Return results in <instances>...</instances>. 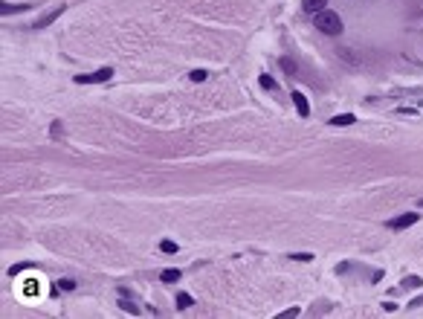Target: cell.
<instances>
[{"label":"cell","mask_w":423,"mask_h":319,"mask_svg":"<svg viewBox=\"0 0 423 319\" xmlns=\"http://www.w3.org/2000/svg\"><path fill=\"white\" fill-rule=\"evenodd\" d=\"M316 29L325 32V35H339L342 32V18L336 15V12H330V9H322V12H316Z\"/></svg>","instance_id":"obj_1"},{"label":"cell","mask_w":423,"mask_h":319,"mask_svg":"<svg viewBox=\"0 0 423 319\" xmlns=\"http://www.w3.org/2000/svg\"><path fill=\"white\" fill-rule=\"evenodd\" d=\"M107 79H113V67H101L96 73L75 76V84H101V81H107Z\"/></svg>","instance_id":"obj_2"},{"label":"cell","mask_w":423,"mask_h":319,"mask_svg":"<svg viewBox=\"0 0 423 319\" xmlns=\"http://www.w3.org/2000/svg\"><path fill=\"white\" fill-rule=\"evenodd\" d=\"M418 221H421V215H418V212H403V215H397V218L386 221V226H389V229H394V232H400V229H409V226H415Z\"/></svg>","instance_id":"obj_3"},{"label":"cell","mask_w":423,"mask_h":319,"mask_svg":"<svg viewBox=\"0 0 423 319\" xmlns=\"http://www.w3.org/2000/svg\"><path fill=\"white\" fill-rule=\"evenodd\" d=\"M61 12H64V6H55V9H50L47 15H41V18L35 21V24H32V29H44V27H50V24H52V21H55V18L61 15Z\"/></svg>","instance_id":"obj_4"},{"label":"cell","mask_w":423,"mask_h":319,"mask_svg":"<svg viewBox=\"0 0 423 319\" xmlns=\"http://www.w3.org/2000/svg\"><path fill=\"white\" fill-rule=\"evenodd\" d=\"M293 105H296V110H299V116H310V105H307V96L304 93L293 90Z\"/></svg>","instance_id":"obj_5"},{"label":"cell","mask_w":423,"mask_h":319,"mask_svg":"<svg viewBox=\"0 0 423 319\" xmlns=\"http://www.w3.org/2000/svg\"><path fill=\"white\" fill-rule=\"evenodd\" d=\"M26 9H29V3H3V6H0V12H3L6 18H9V15H21V12H26Z\"/></svg>","instance_id":"obj_6"},{"label":"cell","mask_w":423,"mask_h":319,"mask_svg":"<svg viewBox=\"0 0 423 319\" xmlns=\"http://www.w3.org/2000/svg\"><path fill=\"white\" fill-rule=\"evenodd\" d=\"M357 122V116L354 113H339V116H333L330 119V125H354Z\"/></svg>","instance_id":"obj_7"},{"label":"cell","mask_w":423,"mask_h":319,"mask_svg":"<svg viewBox=\"0 0 423 319\" xmlns=\"http://www.w3.org/2000/svg\"><path fill=\"white\" fill-rule=\"evenodd\" d=\"M174 302H177V308H180V311H189V308L195 305V299H192L189 293H177V299H174Z\"/></svg>","instance_id":"obj_8"},{"label":"cell","mask_w":423,"mask_h":319,"mask_svg":"<svg viewBox=\"0 0 423 319\" xmlns=\"http://www.w3.org/2000/svg\"><path fill=\"white\" fill-rule=\"evenodd\" d=\"M180 276H183L180 270H163V273H160V279H163L165 285H174V282H180Z\"/></svg>","instance_id":"obj_9"},{"label":"cell","mask_w":423,"mask_h":319,"mask_svg":"<svg viewBox=\"0 0 423 319\" xmlns=\"http://www.w3.org/2000/svg\"><path fill=\"white\" fill-rule=\"evenodd\" d=\"M278 64H281V70H284L287 76H296V73H299V70H296V61H293V58H287V55H284Z\"/></svg>","instance_id":"obj_10"},{"label":"cell","mask_w":423,"mask_h":319,"mask_svg":"<svg viewBox=\"0 0 423 319\" xmlns=\"http://www.w3.org/2000/svg\"><path fill=\"white\" fill-rule=\"evenodd\" d=\"M119 308H122V311H128V314H133V317H136V314H142V311H139V308H136L130 299H125V293H122V302H119Z\"/></svg>","instance_id":"obj_11"},{"label":"cell","mask_w":423,"mask_h":319,"mask_svg":"<svg viewBox=\"0 0 423 319\" xmlns=\"http://www.w3.org/2000/svg\"><path fill=\"white\" fill-rule=\"evenodd\" d=\"M325 3L327 0H304V9H307V12H322Z\"/></svg>","instance_id":"obj_12"},{"label":"cell","mask_w":423,"mask_h":319,"mask_svg":"<svg viewBox=\"0 0 423 319\" xmlns=\"http://www.w3.org/2000/svg\"><path fill=\"white\" fill-rule=\"evenodd\" d=\"M177 250H180V247H177V244H174L171 238H165V241H160V253H177Z\"/></svg>","instance_id":"obj_13"},{"label":"cell","mask_w":423,"mask_h":319,"mask_svg":"<svg viewBox=\"0 0 423 319\" xmlns=\"http://www.w3.org/2000/svg\"><path fill=\"white\" fill-rule=\"evenodd\" d=\"M55 285H58V290H67V293H70V290H75V279H58Z\"/></svg>","instance_id":"obj_14"},{"label":"cell","mask_w":423,"mask_h":319,"mask_svg":"<svg viewBox=\"0 0 423 319\" xmlns=\"http://www.w3.org/2000/svg\"><path fill=\"white\" fill-rule=\"evenodd\" d=\"M261 87H264V90H275L278 84H275V79H273V76H261Z\"/></svg>","instance_id":"obj_15"},{"label":"cell","mask_w":423,"mask_h":319,"mask_svg":"<svg viewBox=\"0 0 423 319\" xmlns=\"http://www.w3.org/2000/svg\"><path fill=\"white\" fill-rule=\"evenodd\" d=\"M423 279H418V276H409V279H403V287H421Z\"/></svg>","instance_id":"obj_16"},{"label":"cell","mask_w":423,"mask_h":319,"mask_svg":"<svg viewBox=\"0 0 423 319\" xmlns=\"http://www.w3.org/2000/svg\"><path fill=\"white\" fill-rule=\"evenodd\" d=\"M206 76H209L206 70H192V76H189V79H192V81H206Z\"/></svg>","instance_id":"obj_17"},{"label":"cell","mask_w":423,"mask_h":319,"mask_svg":"<svg viewBox=\"0 0 423 319\" xmlns=\"http://www.w3.org/2000/svg\"><path fill=\"white\" fill-rule=\"evenodd\" d=\"M290 258H293V261H313L310 253H290Z\"/></svg>","instance_id":"obj_18"},{"label":"cell","mask_w":423,"mask_h":319,"mask_svg":"<svg viewBox=\"0 0 423 319\" xmlns=\"http://www.w3.org/2000/svg\"><path fill=\"white\" fill-rule=\"evenodd\" d=\"M61 131H64L61 122H52V125H50V133H52V136H61Z\"/></svg>","instance_id":"obj_19"},{"label":"cell","mask_w":423,"mask_h":319,"mask_svg":"<svg viewBox=\"0 0 423 319\" xmlns=\"http://www.w3.org/2000/svg\"><path fill=\"white\" fill-rule=\"evenodd\" d=\"M278 317H281V319H287V317L293 319V317H299V308H290V311H284V314H278Z\"/></svg>","instance_id":"obj_20"},{"label":"cell","mask_w":423,"mask_h":319,"mask_svg":"<svg viewBox=\"0 0 423 319\" xmlns=\"http://www.w3.org/2000/svg\"><path fill=\"white\" fill-rule=\"evenodd\" d=\"M421 305H423V296H415V299L409 302V308H421Z\"/></svg>","instance_id":"obj_21"},{"label":"cell","mask_w":423,"mask_h":319,"mask_svg":"<svg viewBox=\"0 0 423 319\" xmlns=\"http://www.w3.org/2000/svg\"><path fill=\"white\" fill-rule=\"evenodd\" d=\"M418 206H421V209H423V197H421V200H418Z\"/></svg>","instance_id":"obj_22"}]
</instances>
